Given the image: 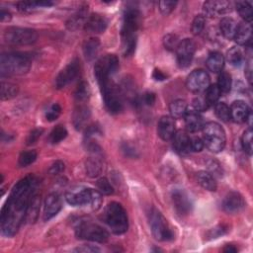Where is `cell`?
<instances>
[{"label": "cell", "mask_w": 253, "mask_h": 253, "mask_svg": "<svg viewBox=\"0 0 253 253\" xmlns=\"http://www.w3.org/2000/svg\"><path fill=\"white\" fill-rule=\"evenodd\" d=\"M104 99L105 106L111 114H118L123 110V100L119 88L110 78L97 80Z\"/></svg>", "instance_id": "cell-6"}, {"label": "cell", "mask_w": 253, "mask_h": 253, "mask_svg": "<svg viewBox=\"0 0 253 253\" xmlns=\"http://www.w3.org/2000/svg\"><path fill=\"white\" fill-rule=\"evenodd\" d=\"M206 26V17L204 15H197L192 23V32L194 35H200Z\"/></svg>", "instance_id": "cell-45"}, {"label": "cell", "mask_w": 253, "mask_h": 253, "mask_svg": "<svg viewBox=\"0 0 253 253\" xmlns=\"http://www.w3.org/2000/svg\"><path fill=\"white\" fill-rule=\"evenodd\" d=\"M208 168H209V172L212 174L215 178L218 176V177H222L223 175V169H222V166L221 164L216 161V160H213L211 159L209 162H208Z\"/></svg>", "instance_id": "cell-47"}, {"label": "cell", "mask_w": 253, "mask_h": 253, "mask_svg": "<svg viewBox=\"0 0 253 253\" xmlns=\"http://www.w3.org/2000/svg\"><path fill=\"white\" fill-rule=\"evenodd\" d=\"M245 75L247 77V80L248 82L251 84V81H252V61L249 60L246 63V66H245Z\"/></svg>", "instance_id": "cell-57"}, {"label": "cell", "mask_w": 253, "mask_h": 253, "mask_svg": "<svg viewBox=\"0 0 253 253\" xmlns=\"http://www.w3.org/2000/svg\"><path fill=\"white\" fill-rule=\"evenodd\" d=\"M172 203L177 211V213L180 215H187L191 211L192 204L188 197V195L180 189H176L172 193Z\"/></svg>", "instance_id": "cell-19"}, {"label": "cell", "mask_w": 253, "mask_h": 253, "mask_svg": "<svg viewBox=\"0 0 253 253\" xmlns=\"http://www.w3.org/2000/svg\"><path fill=\"white\" fill-rule=\"evenodd\" d=\"M100 51V41L97 38L88 39L83 45V53L86 60L91 62L93 61Z\"/></svg>", "instance_id": "cell-27"}, {"label": "cell", "mask_w": 253, "mask_h": 253, "mask_svg": "<svg viewBox=\"0 0 253 253\" xmlns=\"http://www.w3.org/2000/svg\"><path fill=\"white\" fill-rule=\"evenodd\" d=\"M179 43L180 42L178 41V37L173 34H168L163 39V44L165 49L169 51H176Z\"/></svg>", "instance_id": "cell-43"}, {"label": "cell", "mask_w": 253, "mask_h": 253, "mask_svg": "<svg viewBox=\"0 0 253 253\" xmlns=\"http://www.w3.org/2000/svg\"><path fill=\"white\" fill-rule=\"evenodd\" d=\"M205 145L203 140H201L198 137H194L190 139V150L195 151V152H199L204 148Z\"/></svg>", "instance_id": "cell-51"}, {"label": "cell", "mask_w": 253, "mask_h": 253, "mask_svg": "<svg viewBox=\"0 0 253 253\" xmlns=\"http://www.w3.org/2000/svg\"><path fill=\"white\" fill-rule=\"evenodd\" d=\"M185 126L188 132L190 133H196L203 129L204 126V120L203 117L200 115L199 112L195 111L194 109H191L187 111L185 117Z\"/></svg>", "instance_id": "cell-24"}, {"label": "cell", "mask_w": 253, "mask_h": 253, "mask_svg": "<svg viewBox=\"0 0 253 253\" xmlns=\"http://www.w3.org/2000/svg\"><path fill=\"white\" fill-rule=\"evenodd\" d=\"M40 206H41V198L39 195H34L33 198L30 201L28 210H27V214H26V219L25 221L33 224L37 221L38 217H39V213H40Z\"/></svg>", "instance_id": "cell-30"}, {"label": "cell", "mask_w": 253, "mask_h": 253, "mask_svg": "<svg viewBox=\"0 0 253 253\" xmlns=\"http://www.w3.org/2000/svg\"><path fill=\"white\" fill-rule=\"evenodd\" d=\"M232 5L229 1H207L203 5L204 16L208 17H217L219 15H225L232 11Z\"/></svg>", "instance_id": "cell-15"}, {"label": "cell", "mask_w": 253, "mask_h": 253, "mask_svg": "<svg viewBox=\"0 0 253 253\" xmlns=\"http://www.w3.org/2000/svg\"><path fill=\"white\" fill-rule=\"evenodd\" d=\"M222 95V92L217 84H210L209 87L206 89L205 99L209 106L216 105Z\"/></svg>", "instance_id": "cell-35"}, {"label": "cell", "mask_w": 253, "mask_h": 253, "mask_svg": "<svg viewBox=\"0 0 253 253\" xmlns=\"http://www.w3.org/2000/svg\"><path fill=\"white\" fill-rule=\"evenodd\" d=\"M18 86L16 84L10 82H1V100H10L17 96L18 94Z\"/></svg>", "instance_id": "cell-36"}, {"label": "cell", "mask_w": 253, "mask_h": 253, "mask_svg": "<svg viewBox=\"0 0 253 253\" xmlns=\"http://www.w3.org/2000/svg\"><path fill=\"white\" fill-rule=\"evenodd\" d=\"M62 207H63V202H62L61 196L57 193L50 194L45 201L44 220L49 221L54 217H56L60 213Z\"/></svg>", "instance_id": "cell-18"}, {"label": "cell", "mask_w": 253, "mask_h": 253, "mask_svg": "<svg viewBox=\"0 0 253 253\" xmlns=\"http://www.w3.org/2000/svg\"><path fill=\"white\" fill-rule=\"evenodd\" d=\"M170 115L173 119H181L184 118L187 111H188V105L185 100L177 99L173 102H171L169 106Z\"/></svg>", "instance_id": "cell-31"}, {"label": "cell", "mask_w": 253, "mask_h": 253, "mask_svg": "<svg viewBox=\"0 0 253 253\" xmlns=\"http://www.w3.org/2000/svg\"><path fill=\"white\" fill-rule=\"evenodd\" d=\"M37 156H38V154L35 150L23 151L19 156L18 164L20 167H27L36 161Z\"/></svg>", "instance_id": "cell-41"}, {"label": "cell", "mask_w": 253, "mask_h": 253, "mask_svg": "<svg viewBox=\"0 0 253 253\" xmlns=\"http://www.w3.org/2000/svg\"><path fill=\"white\" fill-rule=\"evenodd\" d=\"M103 169L102 162L98 157V154H94L93 157L88 158L86 161V172L90 177H97Z\"/></svg>", "instance_id": "cell-32"}, {"label": "cell", "mask_w": 253, "mask_h": 253, "mask_svg": "<svg viewBox=\"0 0 253 253\" xmlns=\"http://www.w3.org/2000/svg\"><path fill=\"white\" fill-rule=\"evenodd\" d=\"M195 52H196V45L193 40L191 39L182 40L176 49L177 63L179 67L181 68L188 67L193 61Z\"/></svg>", "instance_id": "cell-12"}, {"label": "cell", "mask_w": 253, "mask_h": 253, "mask_svg": "<svg viewBox=\"0 0 253 253\" xmlns=\"http://www.w3.org/2000/svg\"><path fill=\"white\" fill-rule=\"evenodd\" d=\"M204 145L213 152H221L227 143L226 132L223 126L216 122H209L203 126Z\"/></svg>", "instance_id": "cell-5"}, {"label": "cell", "mask_w": 253, "mask_h": 253, "mask_svg": "<svg viewBox=\"0 0 253 253\" xmlns=\"http://www.w3.org/2000/svg\"><path fill=\"white\" fill-rule=\"evenodd\" d=\"M176 133L175 121L171 116H163L159 119L157 125V134L162 141L172 140Z\"/></svg>", "instance_id": "cell-16"}, {"label": "cell", "mask_w": 253, "mask_h": 253, "mask_svg": "<svg viewBox=\"0 0 253 253\" xmlns=\"http://www.w3.org/2000/svg\"><path fill=\"white\" fill-rule=\"evenodd\" d=\"M0 20L1 22H8L11 20V14L10 12H8L5 9H1V12H0Z\"/></svg>", "instance_id": "cell-59"}, {"label": "cell", "mask_w": 253, "mask_h": 253, "mask_svg": "<svg viewBox=\"0 0 253 253\" xmlns=\"http://www.w3.org/2000/svg\"><path fill=\"white\" fill-rule=\"evenodd\" d=\"M233 40L239 46L250 47L252 42V27L251 23L242 22L237 25V29Z\"/></svg>", "instance_id": "cell-20"}, {"label": "cell", "mask_w": 253, "mask_h": 253, "mask_svg": "<svg viewBox=\"0 0 253 253\" xmlns=\"http://www.w3.org/2000/svg\"><path fill=\"white\" fill-rule=\"evenodd\" d=\"M107 26H108V20L106 19V17L98 13L91 14L90 16H88L85 22V25H84L86 31L94 34L103 33L106 30Z\"/></svg>", "instance_id": "cell-21"}, {"label": "cell", "mask_w": 253, "mask_h": 253, "mask_svg": "<svg viewBox=\"0 0 253 253\" xmlns=\"http://www.w3.org/2000/svg\"><path fill=\"white\" fill-rule=\"evenodd\" d=\"M75 252H100V249L98 247L95 246H91V245H84L81 247H77L76 249H74Z\"/></svg>", "instance_id": "cell-55"}, {"label": "cell", "mask_w": 253, "mask_h": 253, "mask_svg": "<svg viewBox=\"0 0 253 253\" xmlns=\"http://www.w3.org/2000/svg\"><path fill=\"white\" fill-rule=\"evenodd\" d=\"M38 185L36 177L29 175L21 179L12 189L11 194L1 211V232L5 236L17 233L26 219L31 199L35 195Z\"/></svg>", "instance_id": "cell-1"}, {"label": "cell", "mask_w": 253, "mask_h": 253, "mask_svg": "<svg viewBox=\"0 0 253 253\" xmlns=\"http://www.w3.org/2000/svg\"><path fill=\"white\" fill-rule=\"evenodd\" d=\"M149 225L151 232L156 240L169 241L174 238V233L169 224L156 209H152L149 214Z\"/></svg>", "instance_id": "cell-8"}, {"label": "cell", "mask_w": 253, "mask_h": 253, "mask_svg": "<svg viewBox=\"0 0 253 253\" xmlns=\"http://www.w3.org/2000/svg\"><path fill=\"white\" fill-rule=\"evenodd\" d=\"M96 185H97L98 191L102 195H112L114 193L113 186L111 185L109 180L105 177H102V178L98 179V181L96 182Z\"/></svg>", "instance_id": "cell-44"}, {"label": "cell", "mask_w": 253, "mask_h": 253, "mask_svg": "<svg viewBox=\"0 0 253 253\" xmlns=\"http://www.w3.org/2000/svg\"><path fill=\"white\" fill-rule=\"evenodd\" d=\"M232 76L230 73L228 72H224L222 71L219 75V79H218V84L217 85L219 86L220 90L222 93H229L232 89Z\"/></svg>", "instance_id": "cell-39"}, {"label": "cell", "mask_w": 253, "mask_h": 253, "mask_svg": "<svg viewBox=\"0 0 253 253\" xmlns=\"http://www.w3.org/2000/svg\"><path fill=\"white\" fill-rule=\"evenodd\" d=\"M80 73V63L77 59H74L69 63L57 76L56 86L58 89L64 88L68 84L73 82Z\"/></svg>", "instance_id": "cell-13"}, {"label": "cell", "mask_w": 253, "mask_h": 253, "mask_svg": "<svg viewBox=\"0 0 253 253\" xmlns=\"http://www.w3.org/2000/svg\"><path fill=\"white\" fill-rule=\"evenodd\" d=\"M95 190L85 187H74L67 191L65 199L73 207L91 205Z\"/></svg>", "instance_id": "cell-11"}, {"label": "cell", "mask_w": 253, "mask_h": 253, "mask_svg": "<svg viewBox=\"0 0 253 253\" xmlns=\"http://www.w3.org/2000/svg\"><path fill=\"white\" fill-rule=\"evenodd\" d=\"M63 170H64V163L62 162V161H60V160H58V161H56V162L50 167L49 172H50L51 174L57 175V174L62 173Z\"/></svg>", "instance_id": "cell-53"}, {"label": "cell", "mask_w": 253, "mask_h": 253, "mask_svg": "<svg viewBox=\"0 0 253 253\" xmlns=\"http://www.w3.org/2000/svg\"><path fill=\"white\" fill-rule=\"evenodd\" d=\"M231 120L235 123H244L247 121L248 116L251 113L248 105L243 101H235L232 104L231 108Z\"/></svg>", "instance_id": "cell-22"}, {"label": "cell", "mask_w": 253, "mask_h": 253, "mask_svg": "<svg viewBox=\"0 0 253 253\" xmlns=\"http://www.w3.org/2000/svg\"><path fill=\"white\" fill-rule=\"evenodd\" d=\"M190 137L184 131H178L172 138L174 149L180 153L185 154L190 151Z\"/></svg>", "instance_id": "cell-25"}, {"label": "cell", "mask_w": 253, "mask_h": 253, "mask_svg": "<svg viewBox=\"0 0 253 253\" xmlns=\"http://www.w3.org/2000/svg\"><path fill=\"white\" fill-rule=\"evenodd\" d=\"M91 113L87 106L80 104L77 106L72 115L73 126L76 130H82L83 128H86V125L90 119Z\"/></svg>", "instance_id": "cell-23"}, {"label": "cell", "mask_w": 253, "mask_h": 253, "mask_svg": "<svg viewBox=\"0 0 253 253\" xmlns=\"http://www.w3.org/2000/svg\"><path fill=\"white\" fill-rule=\"evenodd\" d=\"M197 181L198 183L208 191H216L218 188V184L216 182V178L211 174L209 171H200L197 173Z\"/></svg>", "instance_id": "cell-28"}, {"label": "cell", "mask_w": 253, "mask_h": 253, "mask_svg": "<svg viewBox=\"0 0 253 253\" xmlns=\"http://www.w3.org/2000/svg\"><path fill=\"white\" fill-rule=\"evenodd\" d=\"M223 251L227 252V253H234V252H237V248L234 245H232V244H228L223 249Z\"/></svg>", "instance_id": "cell-60"}, {"label": "cell", "mask_w": 253, "mask_h": 253, "mask_svg": "<svg viewBox=\"0 0 253 253\" xmlns=\"http://www.w3.org/2000/svg\"><path fill=\"white\" fill-rule=\"evenodd\" d=\"M207 67L213 73H221L225 66V58L219 52L211 53L206 62Z\"/></svg>", "instance_id": "cell-26"}, {"label": "cell", "mask_w": 253, "mask_h": 253, "mask_svg": "<svg viewBox=\"0 0 253 253\" xmlns=\"http://www.w3.org/2000/svg\"><path fill=\"white\" fill-rule=\"evenodd\" d=\"M62 113V108L59 104L55 103L53 104L46 112V119L49 121V122H53V121H56L60 115Z\"/></svg>", "instance_id": "cell-48"}, {"label": "cell", "mask_w": 253, "mask_h": 253, "mask_svg": "<svg viewBox=\"0 0 253 253\" xmlns=\"http://www.w3.org/2000/svg\"><path fill=\"white\" fill-rule=\"evenodd\" d=\"M236 10L240 17L244 20V22L251 23L252 17H253V11H252V4L249 1H237L235 3Z\"/></svg>", "instance_id": "cell-33"}, {"label": "cell", "mask_w": 253, "mask_h": 253, "mask_svg": "<svg viewBox=\"0 0 253 253\" xmlns=\"http://www.w3.org/2000/svg\"><path fill=\"white\" fill-rule=\"evenodd\" d=\"M159 10L162 15L167 16L169 15L176 7L177 2L176 1H169V0H162L159 1Z\"/></svg>", "instance_id": "cell-46"}, {"label": "cell", "mask_w": 253, "mask_h": 253, "mask_svg": "<svg viewBox=\"0 0 253 253\" xmlns=\"http://www.w3.org/2000/svg\"><path fill=\"white\" fill-rule=\"evenodd\" d=\"M209 85H210V76L203 69H196L192 71L188 75L186 80L187 88L194 93H200V92L206 91Z\"/></svg>", "instance_id": "cell-14"}, {"label": "cell", "mask_w": 253, "mask_h": 253, "mask_svg": "<svg viewBox=\"0 0 253 253\" xmlns=\"http://www.w3.org/2000/svg\"><path fill=\"white\" fill-rule=\"evenodd\" d=\"M209 104L207 103L205 97H197L193 101V109L197 112H204L209 109Z\"/></svg>", "instance_id": "cell-50"}, {"label": "cell", "mask_w": 253, "mask_h": 253, "mask_svg": "<svg viewBox=\"0 0 253 253\" xmlns=\"http://www.w3.org/2000/svg\"><path fill=\"white\" fill-rule=\"evenodd\" d=\"M31 65V58L23 53H6L0 58V73L2 76L25 74Z\"/></svg>", "instance_id": "cell-3"}, {"label": "cell", "mask_w": 253, "mask_h": 253, "mask_svg": "<svg viewBox=\"0 0 253 253\" xmlns=\"http://www.w3.org/2000/svg\"><path fill=\"white\" fill-rule=\"evenodd\" d=\"M152 77L156 80V81H163L167 78V75L165 73H163L161 70L159 69H154L153 73H152Z\"/></svg>", "instance_id": "cell-58"}, {"label": "cell", "mask_w": 253, "mask_h": 253, "mask_svg": "<svg viewBox=\"0 0 253 253\" xmlns=\"http://www.w3.org/2000/svg\"><path fill=\"white\" fill-rule=\"evenodd\" d=\"M227 228H225L224 226H220L219 228H217V229H214L212 232H211V237L212 238H217V237H219L221 234L223 235V234H225L226 232H227Z\"/></svg>", "instance_id": "cell-56"}, {"label": "cell", "mask_w": 253, "mask_h": 253, "mask_svg": "<svg viewBox=\"0 0 253 253\" xmlns=\"http://www.w3.org/2000/svg\"><path fill=\"white\" fill-rule=\"evenodd\" d=\"M215 113L216 116L223 122H229L231 120L230 107L224 102H219L215 105Z\"/></svg>", "instance_id": "cell-40"}, {"label": "cell", "mask_w": 253, "mask_h": 253, "mask_svg": "<svg viewBox=\"0 0 253 253\" xmlns=\"http://www.w3.org/2000/svg\"><path fill=\"white\" fill-rule=\"evenodd\" d=\"M243 53L237 47H232L227 54L228 62L233 66H239L243 62Z\"/></svg>", "instance_id": "cell-37"}, {"label": "cell", "mask_w": 253, "mask_h": 253, "mask_svg": "<svg viewBox=\"0 0 253 253\" xmlns=\"http://www.w3.org/2000/svg\"><path fill=\"white\" fill-rule=\"evenodd\" d=\"M43 133H44L43 129H35V130H33L29 134V136L27 138V145L31 146V145L36 144L37 141L41 138V136H42V134H43Z\"/></svg>", "instance_id": "cell-52"}, {"label": "cell", "mask_w": 253, "mask_h": 253, "mask_svg": "<svg viewBox=\"0 0 253 253\" xmlns=\"http://www.w3.org/2000/svg\"><path fill=\"white\" fill-rule=\"evenodd\" d=\"M119 68V60L115 55H106L95 64V76L97 80L110 78Z\"/></svg>", "instance_id": "cell-10"}, {"label": "cell", "mask_w": 253, "mask_h": 253, "mask_svg": "<svg viewBox=\"0 0 253 253\" xmlns=\"http://www.w3.org/2000/svg\"><path fill=\"white\" fill-rule=\"evenodd\" d=\"M237 25L238 24L232 18L225 17L220 22L221 33L228 40H232L234 38L236 29H237Z\"/></svg>", "instance_id": "cell-29"}, {"label": "cell", "mask_w": 253, "mask_h": 253, "mask_svg": "<svg viewBox=\"0 0 253 253\" xmlns=\"http://www.w3.org/2000/svg\"><path fill=\"white\" fill-rule=\"evenodd\" d=\"M90 96V87L88 85V83L85 81H81L74 92V97L75 100L82 104L83 102H86L89 99Z\"/></svg>", "instance_id": "cell-34"}, {"label": "cell", "mask_w": 253, "mask_h": 253, "mask_svg": "<svg viewBox=\"0 0 253 253\" xmlns=\"http://www.w3.org/2000/svg\"><path fill=\"white\" fill-rule=\"evenodd\" d=\"M67 137V131L63 126H57L56 128L51 132L49 137V142L52 145L60 144L62 141H63Z\"/></svg>", "instance_id": "cell-38"}, {"label": "cell", "mask_w": 253, "mask_h": 253, "mask_svg": "<svg viewBox=\"0 0 253 253\" xmlns=\"http://www.w3.org/2000/svg\"><path fill=\"white\" fill-rule=\"evenodd\" d=\"M103 221L115 234H123L129 229L128 215L118 202L108 204L103 213Z\"/></svg>", "instance_id": "cell-4"}, {"label": "cell", "mask_w": 253, "mask_h": 253, "mask_svg": "<svg viewBox=\"0 0 253 253\" xmlns=\"http://www.w3.org/2000/svg\"><path fill=\"white\" fill-rule=\"evenodd\" d=\"M252 135H253L252 129L248 128L247 130L244 131L242 138H241L242 148H243L244 151L249 155L252 154Z\"/></svg>", "instance_id": "cell-42"}, {"label": "cell", "mask_w": 253, "mask_h": 253, "mask_svg": "<svg viewBox=\"0 0 253 253\" xmlns=\"http://www.w3.org/2000/svg\"><path fill=\"white\" fill-rule=\"evenodd\" d=\"M155 94L152 92H146L143 96V102L148 106H152L155 103Z\"/></svg>", "instance_id": "cell-54"}, {"label": "cell", "mask_w": 253, "mask_h": 253, "mask_svg": "<svg viewBox=\"0 0 253 253\" xmlns=\"http://www.w3.org/2000/svg\"><path fill=\"white\" fill-rule=\"evenodd\" d=\"M17 5L18 9L22 12H32L38 8H41L40 1H22Z\"/></svg>", "instance_id": "cell-49"}, {"label": "cell", "mask_w": 253, "mask_h": 253, "mask_svg": "<svg viewBox=\"0 0 253 253\" xmlns=\"http://www.w3.org/2000/svg\"><path fill=\"white\" fill-rule=\"evenodd\" d=\"M140 24L141 13L137 8H129L126 11L121 33L122 47L125 57H130L135 53Z\"/></svg>", "instance_id": "cell-2"}, {"label": "cell", "mask_w": 253, "mask_h": 253, "mask_svg": "<svg viewBox=\"0 0 253 253\" xmlns=\"http://www.w3.org/2000/svg\"><path fill=\"white\" fill-rule=\"evenodd\" d=\"M5 43L13 46H27L37 41L38 34L34 29L10 27L3 34Z\"/></svg>", "instance_id": "cell-9"}, {"label": "cell", "mask_w": 253, "mask_h": 253, "mask_svg": "<svg viewBox=\"0 0 253 253\" xmlns=\"http://www.w3.org/2000/svg\"><path fill=\"white\" fill-rule=\"evenodd\" d=\"M245 207L243 197L237 192H230L223 201V209L229 214H236L241 212Z\"/></svg>", "instance_id": "cell-17"}, {"label": "cell", "mask_w": 253, "mask_h": 253, "mask_svg": "<svg viewBox=\"0 0 253 253\" xmlns=\"http://www.w3.org/2000/svg\"><path fill=\"white\" fill-rule=\"evenodd\" d=\"M77 238L104 243L109 239V232L101 226L90 221H79L75 226Z\"/></svg>", "instance_id": "cell-7"}]
</instances>
